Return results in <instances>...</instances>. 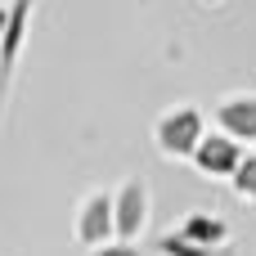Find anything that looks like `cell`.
<instances>
[{
	"label": "cell",
	"instance_id": "7a4b0ae2",
	"mask_svg": "<svg viewBox=\"0 0 256 256\" xmlns=\"http://www.w3.org/2000/svg\"><path fill=\"white\" fill-rule=\"evenodd\" d=\"M72 238H76V248H86V252H104V248L117 243V202H112V194L90 189V194L76 202Z\"/></svg>",
	"mask_w": 256,
	"mask_h": 256
},
{
	"label": "cell",
	"instance_id": "6da1fadb",
	"mask_svg": "<svg viewBox=\"0 0 256 256\" xmlns=\"http://www.w3.org/2000/svg\"><path fill=\"white\" fill-rule=\"evenodd\" d=\"M207 135L212 130H207V117L198 104H176L153 122V144L166 162H194V153Z\"/></svg>",
	"mask_w": 256,
	"mask_h": 256
},
{
	"label": "cell",
	"instance_id": "5b68a950",
	"mask_svg": "<svg viewBox=\"0 0 256 256\" xmlns=\"http://www.w3.org/2000/svg\"><path fill=\"white\" fill-rule=\"evenodd\" d=\"M212 117H216V130H220V135H230V140H238V144H243V140L256 144V94L252 90H234V94L216 99Z\"/></svg>",
	"mask_w": 256,
	"mask_h": 256
},
{
	"label": "cell",
	"instance_id": "8992f818",
	"mask_svg": "<svg viewBox=\"0 0 256 256\" xmlns=\"http://www.w3.org/2000/svg\"><path fill=\"white\" fill-rule=\"evenodd\" d=\"M32 9L36 0H9V27H4V40H0V86L9 81L22 45H27V32H32Z\"/></svg>",
	"mask_w": 256,
	"mask_h": 256
},
{
	"label": "cell",
	"instance_id": "3957f363",
	"mask_svg": "<svg viewBox=\"0 0 256 256\" xmlns=\"http://www.w3.org/2000/svg\"><path fill=\"white\" fill-rule=\"evenodd\" d=\"M112 202H117V243H140L148 220H153V189H148V180L144 176L122 180Z\"/></svg>",
	"mask_w": 256,
	"mask_h": 256
},
{
	"label": "cell",
	"instance_id": "277c9868",
	"mask_svg": "<svg viewBox=\"0 0 256 256\" xmlns=\"http://www.w3.org/2000/svg\"><path fill=\"white\" fill-rule=\"evenodd\" d=\"M243 158H248V148H243L238 140L212 130V135L198 144V153H194V171H198L202 180H234L238 166H243Z\"/></svg>",
	"mask_w": 256,
	"mask_h": 256
},
{
	"label": "cell",
	"instance_id": "ba28073f",
	"mask_svg": "<svg viewBox=\"0 0 256 256\" xmlns=\"http://www.w3.org/2000/svg\"><path fill=\"white\" fill-rule=\"evenodd\" d=\"M158 256H234V252H230V248H225V252H212V248L189 243L184 234H162V238H158Z\"/></svg>",
	"mask_w": 256,
	"mask_h": 256
},
{
	"label": "cell",
	"instance_id": "30bf717a",
	"mask_svg": "<svg viewBox=\"0 0 256 256\" xmlns=\"http://www.w3.org/2000/svg\"><path fill=\"white\" fill-rule=\"evenodd\" d=\"M90 256H140L135 243H112V248H104V252H90Z\"/></svg>",
	"mask_w": 256,
	"mask_h": 256
},
{
	"label": "cell",
	"instance_id": "9c48e42d",
	"mask_svg": "<svg viewBox=\"0 0 256 256\" xmlns=\"http://www.w3.org/2000/svg\"><path fill=\"white\" fill-rule=\"evenodd\" d=\"M230 189H234V198H238V202L256 207V153L243 158V166H238V176L230 180Z\"/></svg>",
	"mask_w": 256,
	"mask_h": 256
},
{
	"label": "cell",
	"instance_id": "52a82bcc",
	"mask_svg": "<svg viewBox=\"0 0 256 256\" xmlns=\"http://www.w3.org/2000/svg\"><path fill=\"white\" fill-rule=\"evenodd\" d=\"M176 234H184L189 243L212 248V252H225V243H230V225H225L220 216H212V212H189Z\"/></svg>",
	"mask_w": 256,
	"mask_h": 256
}]
</instances>
